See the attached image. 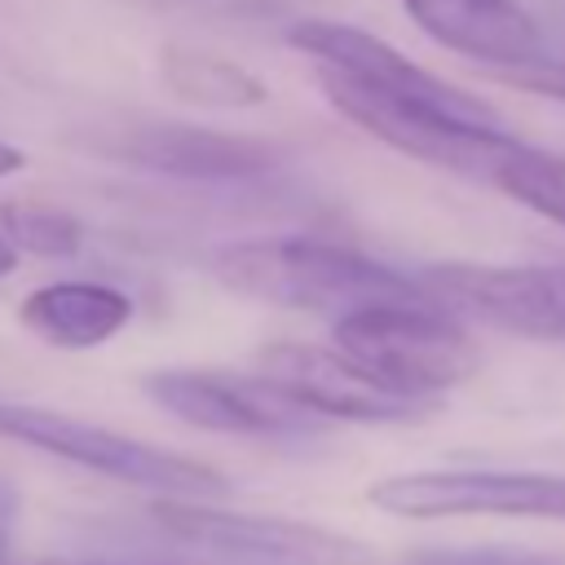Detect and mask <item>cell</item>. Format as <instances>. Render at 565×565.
I'll list each match as a JSON object with an SVG mask.
<instances>
[{
	"label": "cell",
	"instance_id": "obj_2",
	"mask_svg": "<svg viewBox=\"0 0 565 565\" xmlns=\"http://www.w3.org/2000/svg\"><path fill=\"white\" fill-rule=\"evenodd\" d=\"M0 437L44 450L53 459H66L75 468H88L97 477H110L119 486L146 490L154 499H190V503H207L230 494V481L221 468H212L207 459L128 437L119 428L53 411V406H31V402H0Z\"/></svg>",
	"mask_w": 565,
	"mask_h": 565
},
{
	"label": "cell",
	"instance_id": "obj_1",
	"mask_svg": "<svg viewBox=\"0 0 565 565\" xmlns=\"http://www.w3.org/2000/svg\"><path fill=\"white\" fill-rule=\"evenodd\" d=\"M212 274L234 296L300 313H327L331 327L358 309L433 300L424 282L371 260L358 247L322 238H238L212 256Z\"/></svg>",
	"mask_w": 565,
	"mask_h": 565
},
{
	"label": "cell",
	"instance_id": "obj_4",
	"mask_svg": "<svg viewBox=\"0 0 565 565\" xmlns=\"http://www.w3.org/2000/svg\"><path fill=\"white\" fill-rule=\"evenodd\" d=\"M318 88L327 93V102L335 106V115H344L353 128L371 132L375 141H384L388 150L441 168L450 177L463 181H481L494 185L503 163L516 150V137L503 132V124H477V119H459L446 110H428V106H406V102H388L335 71H313Z\"/></svg>",
	"mask_w": 565,
	"mask_h": 565
},
{
	"label": "cell",
	"instance_id": "obj_11",
	"mask_svg": "<svg viewBox=\"0 0 565 565\" xmlns=\"http://www.w3.org/2000/svg\"><path fill=\"white\" fill-rule=\"evenodd\" d=\"M256 375L269 380L282 397H291L313 419H344V424H411L424 419L433 406L411 402L380 380H371L358 362H349L335 344L309 340H274L256 353Z\"/></svg>",
	"mask_w": 565,
	"mask_h": 565
},
{
	"label": "cell",
	"instance_id": "obj_8",
	"mask_svg": "<svg viewBox=\"0 0 565 565\" xmlns=\"http://www.w3.org/2000/svg\"><path fill=\"white\" fill-rule=\"evenodd\" d=\"M141 393L168 411L172 419L225 433V437H309L318 419L300 411L291 397H282L269 380L256 371H203V366H163L141 380Z\"/></svg>",
	"mask_w": 565,
	"mask_h": 565
},
{
	"label": "cell",
	"instance_id": "obj_16",
	"mask_svg": "<svg viewBox=\"0 0 565 565\" xmlns=\"http://www.w3.org/2000/svg\"><path fill=\"white\" fill-rule=\"evenodd\" d=\"M494 190L516 199V203H525V207H534L539 216H547V221H556L565 230V154H552V150L516 141V150L503 163Z\"/></svg>",
	"mask_w": 565,
	"mask_h": 565
},
{
	"label": "cell",
	"instance_id": "obj_14",
	"mask_svg": "<svg viewBox=\"0 0 565 565\" xmlns=\"http://www.w3.org/2000/svg\"><path fill=\"white\" fill-rule=\"evenodd\" d=\"M159 84L190 106H212V110H252L269 97L265 79L256 71H247L243 62H234L221 49L207 44H163L154 57Z\"/></svg>",
	"mask_w": 565,
	"mask_h": 565
},
{
	"label": "cell",
	"instance_id": "obj_22",
	"mask_svg": "<svg viewBox=\"0 0 565 565\" xmlns=\"http://www.w3.org/2000/svg\"><path fill=\"white\" fill-rule=\"evenodd\" d=\"M18 565H71V561H18Z\"/></svg>",
	"mask_w": 565,
	"mask_h": 565
},
{
	"label": "cell",
	"instance_id": "obj_12",
	"mask_svg": "<svg viewBox=\"0 0 565 565\" xmlns=\"http://www.w3.org/2000/svg\"><path fill=\"white\" fill-rule=\"evenodd\" d=\"M406 18L441 49L486 62L508 75H530L543 62V31L516 0H402Z\"/></svg>",
	"mask_w": 565,
	"mask_h": 565
},
{
	"label": "cell",
	"instance_id": "obj_10",
	"mask_svg": "<svg viewBox=\"0 0 565 565\" xmlns=\"http://www.w3.org/2000/svg\"><path fill=\"white\" fill-rule=\"evenodd\" d=\"M428 296L494 331L565 344V265H472L446 260L424 274Z\"/></svg>",
	"mask_w": 565,
	"mask_h": 565
},
{
	"label": "cell",
	"instance_id": "obj_13",
	"mask_svg": "<svg viewBox=\"0 0 565 565\" xmlns=\"http://www.w3.org/2000/svg\"><path fill=\"white\" fill-rule=\"evenodd\" d=\"M18 322L35 340L79 353V349H97L115 340L132 322V300L128 291L97 282V278H62V282H44L26 291L18 305Z\"/></svg>",
	"mask_w": 565,
	"mask_h": 565
},
{
	"label": "cell",
	"instance_id": "obj_9",
	"mask_svg": "<svg viewBox=\"0 0 565 565\" xmlns=\"http://www.w3.org/2000/svg\"><path fill=\"white\" fill-rule=\"evenodd\" d=\"M287 44L296 53H305L313 66L335 71L388 102H406V106H428V110H446L459 119H477V124H499V115L477 102L472 93L437 79L433 71H424L419 62H411L402 49L384 44L380 35L353 26V22H331V18H300L287 31Z\"/></svg>",
	"mask_w": 565,
	"mask_h": 565
},
{
	"label": "cell",
	"instance_id": "obj_5",
	"mask_svg": "<svg viewBox=\"0 0 565 565\" xmlns=\"http://www.w3.org/2000/svg\"><path fill=\"white\" fill-rule=\"evenodd\" d=\"M366 499L406 521L441 516H525L565 525V472L525 468H419L380 477Z\"/></svg>",
	"mask_w": 565,
	"mask_h": 565
},
{
	"label": "cell",
	"instance_id": "obj_6",
	"mask_svg": "<svg viewBox=\"0 0 565 565\" xmlns=\"http://www.w3.org/2000/svg\"><path fill=\"white\" fill-rule=\"evenodd\" d=\"M88 150L181 181H256L282 163V150L265 137L221 132L185 119H115L88 132Z\"/></svg>",
	"mask_w": 565,
	"mask_h": 565
},
{
	"label": "cell",
	"instance_id": "obj_17",
	"mask_svg": "<svg viewBox=\"0 0 565 565\" xmlns=\"http://www.w3.org/2000/svg\"><path fill=\"white\" fill-rule=\"evenodd\" d=\"M18 508H22V494H18V486L0 472V556H9V539H13V525H18Z\"/></svg>",
	"mask_w": 565,
	"mask_h": 565
},
{
	"label": "cell",
	"instance_id": "obj_20",
	"mask_svg": "<svg viewBox=\"0 0 565 565\" xmlns=\"http://www.w3.org/2000/svg\"><path fill=\"white\" fill-rule=\"evenodd\" d=\"M22 163H26V154H22L13 141H4V137H0V177H13Z\"/></svg>",
	"mask_w": 565,
	"mask_h": 565
},
{
	"label": "cell",
	"instance_id": "obj_15",
	"mask_svg": "<svg viewBox=\"0 0 565 565\" xmlns=\"http://www.w3.org/2000/svg\"><path fill=\"white\" fill-rule=\"evenodd\" d=\"M0 234L18 252H31L40 260H66L84 247V221L71 207L31 194L0 199Z\"/></svg>",
	"mask_w": 565,
	"mask_h": 565
},
{
	"label": "cell",
	"instance_id": "obj_18",
	"mask_svg": "<svg viewBox=\"0 0 565 565\" xmlns=\"http://www.w3.org/2000/svg\"><path fill=\"white\" fill-rule=\"evenodd\" d=\"M521 84H534V88H543V93L565 97V66H539V71L521 75Z\"/></svg>",
	"mask_w": 565,
	"mask_h": 565
},
{
	"label": "cell",
	"instance_id": "obj_19",
	"mask_svg": "<svg viewBox=\"0 0 565 565\" xmlns=\"http://www.w3.org/2000/svg\"><path fill=\"white\" fill-rule=\"evenodd\" d=\"M433 565H543V561H525V556H450V561H433Z\"/></svg>",
	"mask_w": 565,
	"mask_h": 565
},
{
	"label": "cell",
	"instance_id": "obj_21",
	"mask_svg": "<svg viewBox=\"0 0 565 565\" xmlns=\"http://www.w3.org/2000/svg\"><path fill=\"white\" fill-rule=\"evenodd\" d=\"M18 256H22V252H18V247H13V243L0 234V278H9V274L18 269Z\"/></svg>",
	"mask_w": 565,
	"mask_h": 565
},
{
	"label": "cell",
	"instance_id": "obj_7",
	"mask_svg": "<svg viewBox=\"0 0 565 565\" xmlns=\"http://www.w3.org/2000/svg\"><path fill=\"white\" fill-rule=\"evenodd\" d=\"M154 521L203 552L234 556V561H256V565H366L371 556L362 543L305 525L291 516H269V512H230L216 503H190V499H154Z\"/></svg>",
	"mask_w": 565,
	"mask_h": 565
},
{
	"label": "cell",
	"instance_id": "obj_3",
	"mask_svg": "<svg viewBox=\"0 0 565 565\" xmlns=\"http://www.w3.org/2000/svg\"><path fill=\"white\" fill-rule=\"evenodd\" d=\"M331 344L384 388L428 406L477 371L472 335L437 300L358 309L331 327Z\"/></svg>",
	"mask_w": 565,
	"mask_h": 565
}]
</instances>
